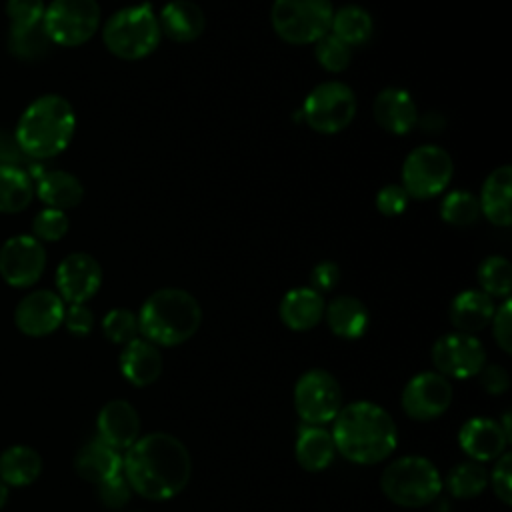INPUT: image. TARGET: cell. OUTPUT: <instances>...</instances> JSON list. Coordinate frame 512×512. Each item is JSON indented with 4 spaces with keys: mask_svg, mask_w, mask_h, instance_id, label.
Wrapping results in <instances>:
<instances>
[{
    "mask_svg": "<svg viewBox=\"0 0 512 512\" xmlns=\"http://www.w3.org/2000/svg\"><path fill=\"white\" fill-rule=\"evenodd\" d=\"M122 474L132 492L146 500H170L190 482L192 458L188 448L168 432L140 436L122 458Z\"/></svg>",
    "mask_w": 512,
    "mask_h": 512,
    "instance_id": "cell-1",
    "label": "cell"
},
{
    "mask_svg": "<svg viewBox=\"0 0 512 512\" xmlns=\"http://www.w3.org/2000/svg\"><path fill=\"white\" fill-rule=\"evenodd\" d=\"M332 422L336 452L354 464H378L398 444L394 418L370 400H356L342 406Z\"/></svg>",
    "mask_w": 512,
    "mask_h": 512,
    "instance_id": "cell-2",
    "label": "cell"
},
{
    "mask_svg": "<svg viewBox=\"0 0 512 512\" xmlns=\"http://www.w3.org/2000/svg\"><path fill=\"white\" fill-rule=\"evenodd\" d=\"M76 114L58 94H44L30 102L16 124V142L32 158H52L66 150L74 136Z\"/></svg>",
    "mask_w": 512,
    "mask_h": 512,
    "instance_id": "cell-3",
    "label": "cell"
},
{
    "mask_svg": "<svg viewBox=\"0 0 512 512\" xmlns=\"http://www.w3.org/2000/svg\"><path fill=\"white\" fill-rule=\"evenodd\" d=\"M138 330L156 346H178L190 340L202 322L198 300L182 288H160L140 306Z\"/></svg>",
    "mask_w": 512,
    "mask_h": 512,
    "instance_id": "cell-4",
    "label": "cell"
},
{
    "mask_svg": "<svg viewBox=\"0 0 512 512\" xmlns=\"http://www.w3.org/2000/svg\"><path fill=\"white\" fill-rule=\"evenodd\" d=\"M160 34L158 16L148 2L120 8L102 28L106 48L122 60L150 56L160 44Z\"/></svg>",
    "mask_w": 512,
    "mask_h": 512,
    "instance_id": "cell-5",
    "label": "cell"
},
{
    "mask_svg": "<svg viewBox=\"0 0 512 512\" xmlns=\"http://www.w3.org/2000/svg\"><path fill=\"white\" fill-rule=\"evenodd\" d=\"M442 484L438 468L424 456H402L390 462L380 476L384 496L404 508L428 506L442 492Z\"/></svg>",
    "mask_w": 512,
    "mask_h": 512,
    "instance_id": "cell-6",
    "label": "cell"
},
{
    "mask_svg": "<svg viewBox=\"0 0 512 512\" xmlns=\"http://www.w3.org/2000/svg\"><path fill=\"white\" fill-rule=\"evenodd\" d=\"M334 6L330 0H274L270 22L288 44H314L330 32Z\"/></svg>",
    "mask_w": 512,
    "mask_h": 512,
    "instance_id": "cell-7",
    "label": "cell"
},
{
    "mask_svg": "<svg viewBox=\"0 0 512 512\" xmlns=\"http://www.w3.org/2000/svg\"><path fill=\"white\" fill-rule=\"evenodd\" d=\"M98 26L100 6L96 0H52L42 16L48 40L68 48L88 42Z\"/></svg>",
    "mask_w": 512,
    "mask_h": 512,
    "instance_id": "cell-8",
    "label": "cell"
},
{
    "mask_svg": "<svg viewBox=\"0 0 512 512\" xmlns=\"http://www.w3.org/2000/svg\"><path fill=\"white\" fill-rule=\"evenodd\" d=\"M454 164L450 154L436 144L414 148L402 164V188L410 198L428 200L446 190Z\"/></svg>",
    "mask_w": 512,
    "mask_h": 512,
    "instance_id": "cell-9",
    "label": "cell"
},
{
    "mask_svg": "<svg viewBox=\"0 0 512 512\" xmlns=\"http://www.w3.org/2000/svg\"><path fill=\"white\" fill-rule=\"evenodd\" d=\"M302 112L312 130L320 134H336L354 120L356 94L344 82H322L310 90Z\"/></svg>",
    "mask_w": 512,
    "mask_h": 512,
    "instance_id": "cell-10",
    "label": "cell"
},
{
    "mask_svg": "<svg viewBox=\"0 0 512 512\" xmlns=\"http://www.w3.org/2000/svg\"><path fill=\"white\" fill-rule=\"evenodd\" d=\"M294 408L310 426L332 422L342 408V390L338 380L322 368L304 372L294 386Z\"/></svg>",
    "mask_w": 512,
    "mask_h": 512,
    "instance_id": "cell-11",
    "label": "cell"
},
{
    "mask_svg": "<svg viewBox=\"0 0 512 512\" xmlns=\"http://www.w3.org/2000/svg\"><path fill=\"white\" fill-rule=\"evenodd\" d=\"M432 364L446 378H472L486 364L482 342L474 334L450 332L440 336L432 346Z\"/></svg>",
    "mask_w": 512,
    "mask_h": 512,
    "instance_id": "cell-12",
    "label": "cell"
},
{
    "mask_svg": "<svg viewBox=\"0 0 512 512\" xmlns=\"http://www.w3.org/2000/svg\"><path fill=\"white\" fill-rule=\"evenodd\" d=\"M46 268V250L30 234L8 238L0 248V276L8 286L28 288L36 284Z\"/></svg>",
    "mask_w": 512,
    "mask_h": 512,
    "instance_id": "cell-13",
    "label": "cell"
},
{
    "mask_svg": "<svg viewBox=\"0 0 512 512\" xmlns=\"http://www.w3.org/2000/svg\"><path fill=\"white\" fill-rule=\"evenodd\" d=\"M452 402V384L438 372H420L402 390V410L408 418L428 422L442 416Z\"/></svg>",
    "mask_w": 512,
    "mask_h": 512,
    "instance_id": "cell-14",
    "label": "cell"
},
{
    "mask_svg": "<svg viewBox=\"0 0 512 512\" xmlns=\"http://www.w3.org/2000/svg\"><path fill=\"white\" fill-rule=\"evenodd\" d=\"M102 284V268L86 252L68 254L56 268L58 296L68 304H86Z\"/></svg>",
    "mask_w": 512,
    "mask_h": 512,
    "instance_id": "cell-15",
    "label": "cell"
},
{
    "mask_svg": "<svg viewBox=\"0 0 512 512\" xmlns=\"http://www.w3.org/2000/svg\"><path fill=\"white\" fill-rule=\"evenodd\" d=\"M64 300L52 290H34L26 294L16 310L14 322L16 328L32 338L52 334L64 320Z\"/></svg>",
    "mask_w": 512,
    "mask_h": 512,
    "instance_id": "cell-16",
    "label": "cell"
},
{
    "mask_svg": "<svg viewBox=\"0 0 512 512\" xmlns=\"http://www.w3.org/2000/svg\"><path fill=\"white\" fill-rule=\"evenodd\" d=\"M98 438L114 450H128L140 438V416L128 400L106 402L96 420Z\"/></svg>",
    "mask_w": 512,
    "mask_h": 512,
    "instance_id": "cell-17",
    "label": "cell"
},
{
    "mask_svg": "<svg viewBox=\"0 0 512 512\" xmlns=\"http://www.w3.org/2000/svg\"><path fill=\"white\" fill-rule=\"evenodd\" d=\"M508 436L502 432L500 424L492 418L474 416L466 420L458 432V444L464 454L474 462H490L506 452Z\"/></svg>",
    "mask_w": 512,
    "mask_h": 512,
    "instance_id": "cell-18",
    "label": "cell"
},
{
    "mask_svg": "<svg viewBox=\"0 0 512 512\" xmlns=\"http://www.w3.org/2000/svg\"><path fill=\"white\" fill-rule=\"evenodd\" d=\"M374 120L390 134L404 136L418 124V110L414 98L396 86L384 88L376 94L372 104Z\"/></svg>",
    "mask_w": 512,
    "mask_h": 512,
    "instance_id": "cell-19",
    "label": "cell"
},
{
    "mask_svg": "<svg viewBox=\"0 0 512 512\" xmlns=\"http://www.w3.org/2000/svg\"><path fill=\"white\" fill-rule=\"evenodd\" d=\"M162 366L164 360L158 346L146 338H134L120 352V372L138 388L154 384L162 374Z\"/></svg>",
    "mask_w": 512,
    "mask_h": 512,
    "instance_id": "cell-20",
    "label": "cell"
},
{
    "mask_svg": "<svg viewBox=\"0 0 512 512\" xmlns=\"http://www.w3.org/2000/svg\"><path fill=\"white\" fill-rule=\"evenodd\" d=\"M324 298L310 286L288 290L280 300V320L296 332L312 330L324 318Z\"/></svg>",
    "mask_w": 512,
    "mask_h": 512,
    "instance_id": "cell-21",
    "label": "cell"
},
{
    "mask_svg": "<svg viewBox=\"0 0 512 512\" xmlns=\"http://www.w3.org/2000/svg\"><path fill=\"white\" fill-rule=\"evenodd\" d=\"M510 198H512V168L508 164H502L494 168L480 192V212L488 222L494 226H510L512 222V208H510Z\"/></svg>",
    "mask_w": 512,
    "mask_h": 512,
    "instance_id": "cell-22",
    "label": "cell"
},
{
    "mask_svg": "<svg viewBox=\"0 0 512 512\" xmlns=\"http://www.w3.org/2000/svg\"><path fill=\"white\" fill-rule=\"evenodd\" d=\"M160 32L174 42H194L202 36L206 18L202 8L192 0H170L158 16Z\"/></svg>",
    "mask_w": 512,
    "mask_h": 512,
    "instance_id": "cell-23",
    "label": "cell"
},
{
    "mask_svg": "<svg viewBox=\"0 0 512 512\" xmlns=\"http://www.w3.org/2000/svg\"><path fill=\"white\" fill-rule=\"evenodd\" d=\"M494 310V298H490L482 290L472 288L454 296L448 308V316L456 332L474 334L490 324Z\"/></svg>",
    "mask_w": 512,
    "mask_h": 512,
    "instance_id": "cell-24",
    "label": "cell"
},
{
    "mask_svg": "<svg viewBox=\"0 0 512 512\" xmlns=\"http://www.w3.org/2000/svg\"><path fill=\"white\" fill-rule=\"evenodd\" d=\"M74 470L80 478L96 486L122 472V456L100 438H94L76 452Z\"/></svg>",
    "mask_w": 512,
    "mask_h": 512,
    "instance_id": "cell-25",
    "label": "cell"
},
{
    "mask_svg": "<svg viewBox=\"0 0 512 512\" xmlns=\"http://www.w3.org/2000/svg\"><path fill=\"white\" fill-rule=\"evenodd\" d=\"M324 318L332 334L346 338V340H356L364 336L370 324V314L368 308L364 306L362 300L354 296H336L324 306Z\"/></svg>",
    "mask_w": 512,
    "mask_h": 512,
    "instance_id": "cell-26",
    "label": "cell"
},
{
    "mask_svg": "<svg viewBox=\"0 0 512 512\" xmlns=\"http://www.w3.org/2000/svg\"><path fill=\"white\" fill-rule=\"evenodd\" d=\"M294 454L298 464L308 470V472H322L326 470L334 456H336V446L332 432H328L322 426H304L296 438Z\"/></svg>",
    "mask_w": 512,
    "mask_h": 512,
    "instance_id": "cell-27",
    "label": "cell"
},
{
    "mask_svg": "<svg viewBox=\"0 0 512 512\" xmlns=\"http://www.w3.org/2000/svg\"><path fill=\"white\" fill-rule=\"evenodd\" d=\"M36 194L48 206L56 210H68L82 202V182L66 170H46L36 180Z\"/></svg>",
    "mask_w": 512,
    "mask_h": 512,
    "instance_id": "cell-28",
    "label": "cell"
},
{
    "mask_svg": "<svg viewBox=\"0 0 512 512\" xmlns=\"http://www.w3.org/2000/svg\"><path fill=\"white\" fill-rule=\"evenodd\" d=\"M42 472V456L24 444H14L0 454V480L6 486H28Z\"/></svg>",
    "mask_w": 512,
    "mask_h": 512,
    "instance_id": "cell-29",
    "label": "cell"
},
{
    "mask_svg": "<svg viewBox=\"0 0 512 512\" xmlns=\"http://www.w3.org/2000/svg\"><path fill=\"white\" fill-rule=\"evenodd\" d=\"M374 22L372 16L356 4H346L332 14L330 32L350 48L362 46L372 38Z\"/></svg>",
    "mask_w": 512,
    "mask_h": 512,
    "instance_id": "cell-30",
    "label": "cell"
},
{
    "mask_svg": "<svg viewBox=\"0 0 512 512\" xmlns=\"http://www.w3.org/2000/svg\"><path fill=\"white\" fill-rule=\"evenodd\" d=\"M34 196V184L30 176L18 166L0 164V212H22Z\"/></svg>",
    "mask_w": 512,
    "mask_h": 512,
    "instance_id": "cell-31",
    "label": "cell"
},
{
    "mask_svg": "<svg viewBox=\"0 0 512 512\" xmlns=\"http://www.w3.org/2000/svg\"><path fill=\"white\" fill-rule=\"evenodd\" d=\"M488 486V470L482 462L466 460L456 464L446 476V488L454 498L470 500L482 494Z\"/></svg>",
    "mask_w": 512,
    "mask_h": 512,
    "instance_id": "cell-32",
    "label": "cell"
},
{
    "mask_svg": "<svg viewBox=\"0 0 512 512\" xmlns=\"http://www.w3.org/2000/svg\"><path fill=\"white\" fill-rule=\"evenodd\" d=\"M480 290L490 298L506 300L512 290V266L504 256H488L478 266Z\"/></svg>",
    "mask_w": 512,
    "mask_h": 512,
    "instance_id": "cell-33",
    "label": "cell"
},
{
    "mask_svg": "<svg viewBox=\"0 0 512 512\" xmlns=\"http://www.w3.org/2000/svg\"><path fill=\"white\" fill-rule=\"evenodd\" d=\"M440 216L452 226H470L480 216V202L468 190H452L440 204Z\"/></svg>",
    "mask_w": 512,
    "mask_h": 512,
    "instance_id": "cell-34",
    "label": "cell"
},
{
    "mask_svg": "<svg viewBox=\"0 0 512 512\" xmlns=\"http://www.w3.org/2000/svg\"><path fill=\"white\" fill-rule=\"evenodd\" d=\"M314 54L318 64L328 72H344L352 62V48L332 32L314 42Z\"/></svg>",
    "mask_w": 512,
    "mask_h": 512,
    "instance_id": "cell-35",
    "label": "cell"
},
{
    "mask_svg": "<svg viewBox=\"0 0 512 512\" xmlns=\"http://www.w3.org/2000/svg\"><path fill=\"white\" fill-rule=\"evenodd\" d=\"M102 332L114 344H128L138 338V316L128 308H114L102 318Z\"/></svg>",
    "mask_w": 512,
    "mask_h": 512,
    "instance_id": "cell-36",
    "label": "cell"
},
{
    "mask_svg": "<svg viewBox=\"0 0 512 512\" xmlns=\"http://www.w3.org/2000/svg\"><path fill=\"white\" fill-rule=\"evenodd\" d=\"M44 10V0H8L6 14L10 18V32H22L40 26Z\"/></svg>",
    "mask_w": 512,
    "mask_h": 512,
    "instance_id": "cell-37",
    "label": "cell"
},
{
    "mask_svg": "<svg viewBox=\"0 0 512 512\" xmlns=\"http://www.w3.org/2000/svg\"><path fill=\"white\" fill-rule=\"evenodd\" d=\"M68 216L62 212V210H56V208H44L40 210L34 220H32V232H34V238H38L40 242H56L60 238L66 236L68 232Z\"/></svg>",
    "mask_w": 512,
    "mask_h": 512,
    "instance_id": "cell-38",
    "label": "cell"
},
{
    "mask_svg": "<svg viewBox=\"0 0 512 512\" xmlns=\"http://www.w3.org/2000/svg\"><path fill=\"white\" fill-rule=\"evenodd\" d=\"M50 40L40 26L30 28V30H22V32H10V46L16 52V56L20 58H30V56H40L46 52Z\"/></svg>",
    "mask_w": 512,
    "mask_h": 512,
    "instance_id": "cell-39",
    "label": "cell"
},
{
    "mask_svg": "<svg viewBox=\"0 0 512 512\" xmlns=\"http://www.w3.org/2000/svg\"><path fill=\"white\" fill-rule=\"evenodd\" d=\"M96 494H98V500L106 506V508H124L130 498H132V488L128 484V480L124 478V474H116L100 484H96Z\"/></svg>",
    "mask_w": 512,
    "mask_h": 512,
    "instance_id": "cell-40",
    "label": "cell"
},
{
    "mask_svg": "<svg viewBox=\"0 0 512 512\" xmlns=\"http://www.w3.org/2000/svg\"><path fill=\"white\" fill-rule=\"evenodd\" d=\"M494 462L496 464L488 474V484L492 486L496 498L508 506L512 502V456L510 452H504Z\"/></svg>",
    "mask_w": 512,
    "mask_h": 512,
    "instance_id": "cell-41",
    "label": "cell"
},
{
    "mask_svg": "<svg viewBox=\"0 0 512 512\" xmlns=\"http://www.w3.org/2000/svg\"><path fill=\"white\" fill-rule=\"evenodd\" d=\"M490 324H492V334L496 344L502 348V352L510 354L512 352V304L508 298L494 310Z\"/></svg>",
    "mask_w": 512,
    "mask_h": 512,
    "instance_id": "cell-42",
    "label": "cell"
},
{
    "mask_svg": "<svg viewBox=\"0 0 512 512\" xmlns=\"http://www.w3.org/2000/svg\"><path fill=\"white\" fill-rule=\"evenodd\" d=\"M410 196L400 184H388L376 194V208L382 216H398L406 210Z\"/></svg>",
    "mask_w": 512,
    "mask_h": 512,
    "instance_id": "cell-43",
    "label": "cell"
},
{
    "mask_svg": "<svg viewBox=\"0 0 512 512\" xmlns=\"http://www.w3.org/2000/svg\"><path fill=\"white\" fill-rule=\"evenodd\" d=\"M62 324L66 326V330L74 336H86L92 332L94 326V316L92 310L86 304H70L64 310V320Z\"/></svg>",
    "mask_w": 512,
    "mask_h": 512,
    "instance_id": "cell-44",
    "label": "cell"
},
{
    "mask_svg": "<svg viewBox=\"0 0 512 512\" xmlns=\"http://www.w3.org/2000/svg\"><path fill=\"white\" fill-rule=\"evenodd\" d=\"M340 280V268L336 262L332 260H324V262H318L312 272H310V282L316 292H330Z\"/></svg>",
    "mask_w": 512,
    "mask_h": 512,
    "instance_id": "cell-45",
    "label": "cell"
},
{
    "mask_svg": "<svg viewBox=\"0 0 512 512\" xmlns=\"http://www.w3.org/2000/svg\"><path fill=\"white\" fill-rule=\"evenodd\" d=\"M480 376V386L488 394H502L510 386V376L504 366L500 364H484V368L478 372Z\"/></svg>",
    "mask_w": 512,
    "mask_h": 512,
    "instance_id": "cell-46",
    "label": "cell"
},
{
    "mask_svg": "<svg viewBox=\"0 0 512 512\" xmlns=\"http://www.w3.org/2000/svg\"><path fill=\"white\" fill-rule=\"evenodd\" d=\"M6 502H8V486L0 480V508H4Z\"/></svg>",
    "mask_w": 512,
    "mask_h": 512,
    "instance_id": "cell-47",
    "label": "cell"
}]
</instances>
